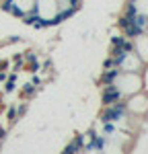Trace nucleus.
<instances>
[{
    "mask_svg": "<svg viewBox=\"0 0 148 154\" xmlns=\"http://www.w3.org/2000/svg\"><path fill=\"white\" fill-rule=\"evenodd\" d=\"M111 66H115V62H113V60H107V62H105V68H111Z\"/></svg>",
    "mask_w": 148,
    "mask_h": 154,
    "instance_id": "nucleus-5",
    "label": "nucleus"
},
{
    "mask_svg": "<svg viewBox=\"0 0 148 154\" xmlns=\"http://www.w3.org/2000/svg\"><path fill=\"white\" fill-rule=\"evenodd\" d=\"M115 78H119V70H111V72H107L105 76H103V82H107V84H111Z\"/></svg>",
    "mask_w": 148,
    "mask_h": 154,
    "instance_id": "nucleus-4",
    "label": "nucleus"
},
{
    "mask_svg": "<svg viewBox=\"0 0 148 154\" xmlns=\"http://www.w3.org/2000/svg\"><path fill=\"white\" fill-rule=\"evenodd\" d=\"M123 113V105H115L111 111H107L105 115H103V121H115V119H119Z\"/></svg>",
    "mask_w": 148,
    "mask_h": 154,
    "instance_id": "nucleus-1",
    "label": "nucleus"
},
{
    "mask_svg": "<svg viewBox=\"0 0 148 154\" xmlns=\"http://www.w3.org/2000/svg\"><path fill=\"white\" fill-rule=\"evenodd\" d=\"M119 97H122V93H119L117 88H107L105 95H103V101H105V103H113V101H117Z\"/></svg>",
    "mask_w": 148,
    "mask_h": 154,
    "instance_id": "nucleus-2",
    "label": "nucleus"
},
{
    "mask_svg": "<svg viewBox=\"0 0 148 154\" xmlns=\"http://www.w3.org/2000/svg\"><path fill=\"white\" fill-rule=\"evenodd\" d=\"M82 148V138H76L70 146H66V152H78Z\"/></svg>",
    "mask_w": 148,
    "mask_h": 154,
    "instance_id": "nucleus-3",
    "label": "nucleus"
}]
</instances>
